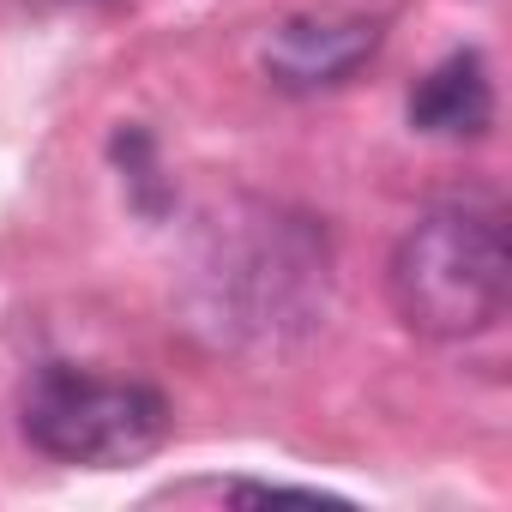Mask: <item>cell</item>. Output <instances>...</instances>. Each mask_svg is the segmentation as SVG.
Instances as JSON below:
<instances>
[{
	"label": "cell",
	"instance_id": "1",
	"mask_svg": "<svg viewBox=\"0 0 512 512\" xmlns=\"http://www.w3.org/2000/svg\"><path fill=\"white\" fill-rule=\"evenodd\" d=\"M512 260H506V223L500 205H434L422 211L386 260L392 314L428 344L482 338L506 314Z\"/></svg>",
	"mask_w": 512,
	"mask_h": 512
},
{
	"label": "cell",
	"instance_id": "2",
	"mask_svg": "<svg viewBox=\"0 0 512 512\" xmlns=\"http://www.w3.org/2000/svg\"><path fill=\"white\" fill-rule=\"evenodd\" d=\"M19 428L55 464L121 470L163 452V440L175 434V410L145 380H109L73 362H43L19 392Z\"/></svg>",
	"mask_w": 512,
	"mask_h": 512
},
{
	"label": "cell",
	"instance_id": "3",
	"mask_svg": "<svg viewBox=\"0 0 512 512\" xmlns=\"http://www.w3.org/2000/svg\"><path fill=\"white\" fill-rule=\"evenodd\" d=\"M380 49V19H356V13H296L284 19L266 49H260V67L278 91L290 97H314V91H332L344 79H356Z\"/></svg>",
	"mask_w": 512,
	"mask_h": 512
},
{
	"label": "cell",
	"instance_id": "4",
	"mask_svg": "<svg viewBox=\"0 0 512 512\" xmlns=\"http://www.w3.org/2000/svg\"><path fill=\"white\" fill-rule=\"evenodd\" d=\"M410 127L434 139H482L494 127V79L476 49H452L410 91Z\"/></svg>",
	"mask_w": 512,
	"mask_h": 512
},
{
	"label": "cell",
	"instance_id": "5",
	"mask_svg": "<svg viewBox=\"0 0 512 512\" xmlns=\"http://www.w3.org/2000/svg\"><path fill=\"white\" fill-rule=\"evenodd\" d=\"M229 500H332V494H320V488H290V482H235ZM332 506H338V500H332Z\"/></svg>",
	"mask_w": 512,
	"mask_h": 512
}]
</instances>
